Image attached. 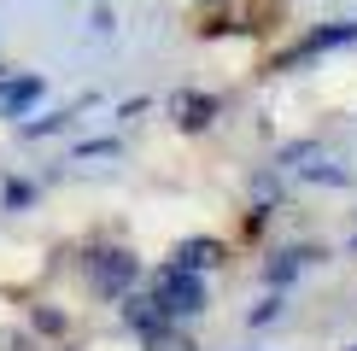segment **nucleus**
Instances as JSON below:
<instances>
[{"instance_id":"1","label":"nucleus","mask_w":357,"mask_h":351,"mask_svg":"<svg viewBox=\"0 0 357 351\" xmlns=\"http://www.w3.org/2000/svg\"><path fill=\"white\" fill-rule=\"evenodd\" d=\"M165 304H170V311H182V316L205 304V287L193 281V270H165Z\"/></svg>"},{"instance_id":"4","label":"nucleus","mask_w":357,"mask_h":351,"mask_svg":"<svg viewBox=\"0 0 357 351\" xmlns=\"http://www.w3.org/2000/svg\"><path fill=\"white\" fill-rule=\"evenodd\" d=\"M205 263H217V246L211 240H188L182 252H176V270H205Z\"/></svg>"},{"instance_id":"2","label":"nucleus","mask_w":357,"mask_h":351,"mask_svg":"<svg viewBox=\"0 0 357 351\" xmlns=\"http://www.w3.org/2000/svg\"><path fill=\"white\" fill-rule=\"evenodd\" d=\"M281 164L299 170V176H317V182H346V170H328V153H322V146H287Z\"/></svg>"},{"instance_id":"7","label":"nucleus","mask_w":357,"mask_h":351,"mask_svg":"<svg viewBox=\"0 0 357 351\" xmlns=\"http://www.w3.org/2000/svg\"><path fill=\"white\" fill-rule=\"evenodd\" d=\"M182 111H188L182 123H188V129H199V123H211V111H217V100H182Z\"/></svg>"},{"instance_id":"3","label":"nucleus","mask_w":357,"mask_h":351,"mask_svg":"<svg viewBox=\"0 0 357 351\" xmlns=\"http://www.w3.org/2000/svg\"><path fill=\"white\" fill-rule=\"evenodd\" d=\"M94 281H100V287H129V281H135L129 252H100V258H94Z\"/></svg>"},{"instance_id":"6","label":"nucleus","mask_w":357,"mask_h":351,"mask_svg":"<svg viewBox=\"0 0 357 351\" xmlns=\"http://www.w3.org/2000/svg\"><path fill=\"white\" fill-rule=\"evenodd\" d=\"M340 41H357V24H340V29H322V36L305 41V53H322V47H340Z\"/></svg>"},{"instance_id":"5","label":"nucleus","mask_w":357,"mask_h":351,"mask_svg":"<svg viewBox=\"0 0 357 351\" xmlns=\"http://www.w3.org/2000/svg\"><path fill=\"white\" fill-rule=\"evenodd\" d=\"M36 94H41V82H36V77H24V82H6V88H0V100H6V111L29 106V100H36Z\"/></svg>"}]
</instances>
